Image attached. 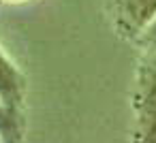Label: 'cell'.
<instances>
[{
	"mask_svg": "<svg viewBox=\"0 0 156 143\" xmlns=\"http://www.w3.org/2000/svg\"><path fill=\"white\" fill-rule=\"evenodd\" d=\"M143 41H145V43H150V45L156 49V19H154V22L143 30Z\"/></svg>",
	"mask_w": 156,
	"mask_h": 143,
	"instance_id": "obj_5",
	"label": "cell"
},
{
	"mask_svg": "<svg viewBox=\"0 0 156 143\" xmlns=\"http://www.w3.org/2000/svg\"><path fill=\"white\" fill-rule=\"evenodd\" d=\"M0 96L13 105H22L24 100V77L2 49H0Z\"/></svg>",
	"mask_w": 156,
	"mask_h": 143,
	"instance_id": "obj_3",
	"label": "cell"
},
{
	"mask_svg": "<svg viewBox=\"0 0 156 143\" xmlns=\"http://www.w3.org/2000/svg\"><path fill=\"white\" fill-rule=\"evenodd\" d=\"M139 124L141 137L145 141H156V56H152L141 71Z\"/></svg>",
	"mask_w": 156,
	"mask_h": 143,
	"instance_id": "obj_1",
	"label": "cell"
},
{
	"mask_svg": "<svg viewBox=\"0 0 156 143\" xmlns=\"http://www.w3.org/2000/svg\"><path fill=\"white\" fill-rule=\"evenodd\" d=\"M20 139H22L20 105H13L0 96V141H20Z\"/></svg>",
	"mask_w": 156,
	"mask_h": 143,
	"instance_id": "obj_4",
	"label": "cell"
},
{
	"mask_svg": "<svg viewBox=\"0 0 156 143\" xmlns=\"http://www.w3.org/2000/svg\"><path fill=\"white\" fill-rule=\"evenodd\" d=\"M118 26L128 34H143L156 19V0H115Z\"/></svg>",
	"mask_w": 156,
	"mask_h": 143,
	"instance_id": "obj_2",
	"label": "cell"
},
{
	"mask_svg": "<svg viewBox=\"0 0 156 143\" xmlns=\"http://www.w3.org/2000/svg\"><path fill=\"white\" fill-rule=\"evenodd\" d=\"M0 2H22V0H0Z\"/></svg>",
	"mask_w": 156,
	"mask_h": 143,
	"instance_id": "obj_6",
	"label": "cell"
}]
</instances>
